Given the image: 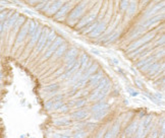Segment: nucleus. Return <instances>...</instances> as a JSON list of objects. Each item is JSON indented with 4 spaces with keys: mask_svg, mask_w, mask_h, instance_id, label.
Listing matches in <instances>:
<instances>
[{
    "mask_svg": "<svg viewBox=\"0 0 165 138\" xmlns=\"http://www.w3.org/2000/svg\"><path fill=\"white\" fill-rule=\"evenodd\" d=\"M87 5H88V0H83L70 11V13L68 14V16L66 18V22L68 25L77 24L78 20H80L81 17L84 15L87 9Z\"/></svg>",
    "mask_w": 165,
    "mask_h": 138,
    "instance_id": "obj_1",
    "label": "nucleus"
},
{
    "mask_svg": "<svg viewBox=\"0 0 165 138\" xmlns=\"http://www.w3.org/2000/svg\"><path fill=\"white\" fill-rule=\"evenodd\" d=\"M101 7V1H99V2H97L94 6H93V8H92V10L90 11V12H88L87 14H85V15H83V16L81 17V19L79 20V22H77V29L78 30H81L84 26H86V25H88L89 23H91V22H93L94 20H96V18H97V16H98V14H99V12H100V8Z\"/></svg>",
    "mask_w": 165,
    "mask_h": 138,
    "instance_id": "obj_2",
    "label": "nucleus"
},
{
    "mask_svg": "<svg viewBox=\"0 0 165 138\" xmlns=\"http://www.w3.org/2000/svg\"><path fill=\"white\" fill-rule=\"evenodd\" d=\"M154 37V34L152 33H147L144 37H141L139 38L138 40L136 41H132L129 45H128V47H127V53H130L132 51H134L136 49L142 47V46H144L145 44H148L150 41H151Z\"/></svg>",
    "mask_w": 165,
    "mask_h": 138,
    "instance_id": "obj_3",
    "label": "nucleus"
},
{
    "mask_svg": "<svg viewBox=\"0 0 165 138\" xmlns=\"http://www.w3.org/2000/svg\"><path fill=\"white\" fill-rule=\"evenodd\" d=\"M50 28L48 26H43V29H42V32H41V35L38 39V42L36 44V52L37 53H40L42 52L43 48H44V46L45 44H46V41H47V38H48V35L50 33Z\"/></svg>",
    "mask_w": 165,
    "mask_h": 138,
    "instance_id": "obj_4",
    "label": "nucleus"
},
{
    "mask_svg": "<svg viewBox=\"0 0 165 138\" xmlns=\"http://www.w3.org/2000/svg\"><path fill=\"white\" fill-rule=\"evenodd\" d=\"M64 42V39L61 37H56V39L54 40V42L52 43V45L50 47L44 52V60L45 59H49L50 57H52V55L54 54V52L57 50V48L60 46L62 43Z\"/></svg>",
    "mask_w": 165,
    "mask_h": 138,
    "instance_id": "obj_5",
    "label": "nucleus"
},
{
    "mask_svg": "<svg viewBox=\"0 0 165 138\" xmlns=\"http://www.w3.org/2000/svg\"><path fill=\"white\" fill-rule=\"evenodd\" d=\"M109 17V16H108ZM107 17V18H108ZM107 18H105L104 20H102V21H100L98 24H97V26L92 30L91 33L89 34V37L90 38H99L104 32H105V29H106V27H107Z\"/></svg>",
    "mask_w": 165,
    "mask_h": 138,
    "instance_id": "obj_6",
    "label": "nucleus"
},
{
    "mask_svg": "<svg viewBox=\"0 0 165 138\" xmlns=\"http://www.w3.org/2000/svg\"><path fill=\"white\" fill-rule=\"evenodd\" d=\"M29 24H30V19L26 20V22L22 25V27L20 28V30L18 32V36H17V39H16V46L21 45L24 42V40L27 38V36H28V29H29Z\"/></svg>",
    "mask_w": 165,
    "mask_h": 138,
    "instance_id": "obj_7",
    "label": "nucleus"
},
{
    "mask_svg": "<svg viewBox=\"0 0 165 138\" xmlns=\"http://www.w3.org/2000/svg\"><path fill=\"white\" fill-rule=\"evenodd\" d=\"M70 8H71V2L66 1L60 8H59V10L54 14V19L58 20V21H61L62 18L67 14V12L70 10Z\"/></svg>",
    "mask_w": 165,
    "mask_h": 138,
    "instance_id": "obj_8",
    "label": "nucleus"
},
{
    "mask_svg": "<svg viewBox=\"0 0 165 138\" xmlns=\"http://www.w3.org/2000/svg\"><path fill=\"white\" fill-rule=\"evenodd\" d=\"M65 2H66L65 0H55V1H53V3L49 6V8L44 13L49 15V16H54V14L59 10V8H60Z\"/></svg>",
    "mask_w": 165,
    "mask_h": 138,
    "instance_id": "obj_9",
    "label": "nucleus"
},
{
    "mask_svg": "<svg viewBox=\"0 0 165 138\" xmlns=\"http://www.w3.org/2000/svg\"><path fill=\"white\" fill-rule=\"evenodd\" d=\"M104 76V71H102V70H100V71H98L97 73H95V74H93V75H91L90 76V78L88 79V83H89V85L91 86V87H96L97 86V84L99 83V81H100V79Z\"/></svg>",
    "mask_w": 165,
    "mask_h": 138,
    "instance_id": "obj_10",
    "label": "nucleus"
},
{
    "mask_svg": "<svg viewBox=\"0 0 165 138\" xmlns=\"http://www.w3.org/2000/svg\"><path fill=\"white\" fill-rule=\"evenodd\" d=\"M163 7H164V1H162V2H161V4H160V3H158L157 5L153 6L152 8H149L147 11H145V13H144V16H146V17H148V18L152 17V16L156 15V14L160 11V9H161V10H163Z\"/></svg>",
    "mask_w": 165,
    "mask_h": 138,
    "instance_id": "obj_11",
    "label": "nucleus"
},
{
    "mask_svg": "<svg viewBox=\"0 0 165 138\" xmlns=\"http://www.w3.org/2000/svg\"><path fill=\"white\" fill-rule=\"evenodd\" d=\"M163 18V13L160 15V14H156V15H154V16H152V17H150V18H148L145 22H143L142 24H141V26H143L144 28H148V27H150L151 25H154L155 23H157V22H159L161 19Z\"/></svg>",
    "mask_w": 165,
    "mask_h": 138,
    "instance_id": "obj_12",
    "label": "nucleus"
},
{
    "mask_svg": "<svg viewBox=\"0 0 165 138\" xmlns=\"http://www.w3.org/2000/svg\"><path fill=\"white\" fill-rule=\"evenodd\" d=\"M42 29H43V26H42L41 24H39V25L37 26L36 30L33 33V35L31 36V39H30V43H29V47H30V48H33V47H35V46H36V44H37V42H38V39H39V37H40V35H41Z\"/></svg>",
    "mask_w": 165,
    "mask_h": 138,
    "instance_id": "obj_13",
    "label": "nucleus"
},
{
    "mask_svg": "<svg viewBox=\"0 0 165 138\" xmlns=\"http://www.w3.org/2000/svg\"><path fill=\"white\" fill-rule=\"evenodd\" d=\"M78 55H79V50L76 47H72L70 49H67V51L65 52L63 61L66 63V62H68V61H70V60H76Z\"/></svg>",
    "mask_w": 165,
    "mask_h": 138,
    "instance_id": "obj_14",
    "label": "nucleus"
},
{
    "mask_svg": "<svg viewBox=\"0 0 165 138\" xmlns=\"http://www.w3.org/2000/svg\"><path fill=\"white\" fill-rule=\"evenodd\" d=\"M67 49H68V44L64 41L59 47L57 48V50L54 52V54L52 55V57H53V59H58V58H60L66 51H67Z\"/></svg>",
    "mask_w": 165,
    "mask_h": 138,
    "instance_id": "obj_15",
    "label": "nucleus"
},
{
    "mask_svg": "<svg viewBox=\"0 0 165 138\" xmlns=\"http://www.w3.org/2000/svg\"><path fill=\"white\" fill-rule=\"evenodd\" d=\"M109 105L106 104L105 102L101 101V102H97L94 106H92L91 108V111L93 113H96V112H99V111H103V110H108L109 109Z\"/></svg>",
    "mask_w": 165,
    "mask_h": 138,
    "instance_id": "obj_16",
    "label": "nucleus"
},
{
    "mask_svg": "<svg viewBox=\"0 0 165 138\" xmlns=\"http://www.w3.org/2000/svg\"><path fill=\"white\" fill-rule=\"evenodd\" d=\"M156 58H155V56H149V57H145V58H143V59H141L139 62L137 63V65H136V67H138V68H141V67H143V66H145V65H148V64H151V63H153V62H156Z\"/></svg>",
    "mask_w": 165,
    "mask_h": 138,
    "instance_id": "obj_17",
    "label": "nucleus"
},
{
    "mask_svg": "<svg viewBox=\"0 0 165 138\" xmlns=\"http://www.w3.org/2000/svg\"><path fill=\"white\" fill-rule=\"evenodd\" d=\"M106 97L104 94H102L101 91H97V90H93L91 94H90L89 100L92 102H101L104 100V98Z\"/></svg>",
    "mask_w": 165,
    "mask_h": 138,
    "instance_id": "obj_18",
    "label": "nucleus"
},
{
    "mask_svg": "<svg viewBox=\"0 0 165 138\" xmlns=\"http://www.w3.org/2000/svg\"><path fill=\"white\" fill-rule=\"evenodd\" d=\"M56 37H57V35H56V33L54 32V30H50V33H49V35H48V38H47V41H46V44H45L44 48H43V50H42L43 53L52 45V43L54 42V40L56 39Z\"/></svg>",
    "mask_w": 165,
    "mask_h": 138,
    "instance_id": "obj_19",
    "label": "nucleus"
},
{
    "mask_svg": "<svg viewBox=\"0 0 165 138\" xmlns=\"http://www.w3.org/2000/svg\"><path fill=\"white\" fill-rule=\"evenodd\" d=\"M26 20H27V17L25 16V15H20V17L18 18V20L16 21V23H14V25L12 26V33H18L19 30H20V28L22 27V25L26 22Z\"/></svg>",
    "mask_w": 165,
    "mask_h": 138,
    "instance_id": "obj_20",
    "label": "nucleus"
},
{
    "mask_svg": "<svg viewBox=\"0 0 165 138\" xmlns=\"http://www.w3.org/2000/svg\"><path fill=\"white\" fill-rule=\"evenodd\" d=\"M53 124L55 126H58V127H61V126H68L71 124V120L67 117H63V118H59V119H56L53 121Z\"/></svg>",
    "mask_w": 165,
    "mask_h": 138,
    "instance_id": "obj_21",
    "label": "nucleus"
},
{
    "mask_svg": "<svg viewBox=\"0 0 165 138\" xmlns=\"http://www.w3.org/2000/svg\"><path fill=\"white\" fill-rule=\"evenodd\" d=\"M138 125H139V123L137 121H133V122H131V123L125 128V130H124V133H125V135L127 136V137H130L134 132H136V130H137V128H138Z\"/></svg>",
    "mask_w": 165,
    "mask_h": 138,
    "instance_id": "obj_22",
    "label": "nucleus"
},
{
    "mask_svg": "<svg viewBox=\"0 0 165 138\" xmlns=\"http://www.w3.org/2000/svg\"><path fill=\"white\" fill-rule=\"evenodd\" d=\"M88 116H89V113L86 110H79L71 114V118H73L74 120H84L88 118Z\"/></svg>",
    "mask_w": 165,
    "mask_h": 138,
    "instance_id": "obj_23",
    "label": "nucleus"
},
{
    "mask_svg": "<svg viewBox=\"0 0 165 138\" xmlns=\"http://www.w3.org/2000/svg\"><path fill=\"white\" fill-rule=\"evenodd\" d=\"M110 83V79L107 77V76H103V77L100 79V81H99V83L97 84V86L95 87V89L94 90H97V91H100L101 89H103L106 85H108Z\"/></svg>",
    "mask_w": 165,
    "mask_h": 138,
    "instance_id": "obj_24",
    "label": "nucleus"
},
{
    "mask_svg": "<svg viewBox=\"0 0 165 138\" xmlns=\"http://www.w3.org/2000/svg\"><path fill=\"white\" fill-rule=\"evenodd\" d=\"M146 32V28H144L143 26H141V25H139V26H137L136 27V29L133 30V32L129 35V39H131V40H134V39H137L139 36H141V35H143L144 33Z\"/></svg>",
    "mask_w": 165,
    "mask_h": 138,
    "instance_id": "obj_25",
    "label": "nucleus"
},
{
    "mask_svg": "<svg viewBox=\"0 0 165 138\" xmlns=\"http://www.w3.org/2000/svg\"><path fill=\"white\" fill-rule=\"evenodd\" d=\"M160 62H153L152 63V65L150 66V68H149V70L147 71L150 75H155V74H158L159 73V68H160Z\"/></svg>",
    "mask_w": 165,
    "mask_h": 138,
    "instance_id": "obj_26",
    "label": "nucleus"
},
{
    "mask_svg": "<svg viewBox=\"0 0 165 138\" xmlns=\"http://www.w3.org/2000/svg\"><path fill=\"white\" fill-rule=\"evenodd\" d=\"M38 25H39V23H38L36 20L30 19V24H29V29H28V36L31 37V36L33 35V33L36 30V28H37Z\"/></svg>",
    "mask_w": 165,
    "mask_h": 138,
    "instance_id": "obj_27",
    "label": "nucleus"
},
{
    "mask_svg": "<svg viewBox=\"0 0 165 138\" xmlns=\"http://www.w3.org/2000/svg\"><path fill=\"white\" fill-rule=\"evenodd\" d=\"M120 32L121 30L120 29H116L115 32H112L107 38H106V41H107V43L108 44H110V43H112V42H114L118 37H119V35H120Z\"/></svg>",
    "mask_w": 165,
    "mask_h": 138,
    "instance_id": "obj_28",
    "label": "nucleus"
},
{
    "mask_svg": "<svg viewBox=\"0 0 165 138\" xmlns=\"http://www.w3.org/2000/svg\"><path fill=\"white\" fill-rule=\"evenodd\" d=\"M119 131H120V123H119V122L117 121V122H115V123L113 124V126H112L111 129H110V132H111L113 138H115V137L118 135Z\"/></svg>",
    "mask_w": 165,
    "mask_h": 138,
    "instance_id": "obj_29",
    "label": "nucleus"
},
{
    "mask_svg": "<svg viewBox=\"0 0 165 138\" xmlns=\"http://www.w3.org/2000/svg\"><path fill=\"white\" fill-rule=\"evenodd\" d=\"M59 89V84L58 83H52V84H49L47 86H45L44 90L46 93H56V91Z\"/></svg>",
    "mask_w": 165,
    "mask_h": 138,
    "instance_id": "obj_30",
    "label": "nucleus"
},
{
    "mask_svg": "<svg viewBox=\"0 0 165 138\" xmlns=\"http://www.w3.org/2000/svg\"><path fill=\"white\" fill-rule=\"evenodd\" d=\"M106 113H107V110H103V111H99V112H96L93 114V119H95L96 121H100L102 120L105 116H106Z\"/></svg>",
    "mask_w": 165,
    "mask_h": 138,
    "instance_id": "obj_31",
    "label": "nucleus"
},
{
    "mask_svg": "<svg viewBox=\"0 0 165 138\" xmlns=\"http://www.w3.org/2000/svg\"><path fill=\"white\" fill-rule=\"evenodd\" d=\"M87 104H88L87 99H80L78 102L74 103V106L73 107H76L77 109H80V108H84L85 106H87Z\"/></svg>",
    "mask_w": 165,
    "mask_h": 138,
    "instance_id": "obj_32",
    "label": "nucleus"
},
{
    "mask_svg": "<svg viewBox=\"0 0 165 138\" xmlns=\"http://www.w3.org/2000/svg\"><path fill=\"white\" fill-rule=\"evenodd\" d=\"M128 5H129L128 0H120V2H119V9H120L121 12H124L126 11Z\"/></svg>",
    "mask_w": 165,
    "mask_h": 138,
    "instance_id": "obj_33",
    "label": "nucleus"
},
{
    "mask_svg": "<svg viewBox=\"0 0 165 138\" xmlns=\"http://www.w3.org/2000/svg\"><path fill=\"white\" fill-rule=\"evenodd\" d=\"M136 10H137V4H136V2L129 3V5H128L127 9H126L127 14H128V15H132L134 12H136Z\"/></svg>",
    "mask_w": 165,
    "mask_h": 138,
    "instance_id": "obj_34",
    "label": "nucleus"
},
{
    "mask_svg": "<svg viewBox=\"0 0 165 138\" xmlns=\"http://www.w3.org/2000/svg\"><path fill=\"white\" fill-rule=\"evenodd\" d=\"M87 137H88V132L84 131L83 129L82 130H78L73 135V138H87Z\"/></svg>",
    "mask_w": 165,
    "mask_h": 138,
    "instance_id": "obj_35",
    "label": "nucleus"
},
{
    "mask_svg": "<svg viewBox=\"0 0 165 138\" xmlns=\"http://www.w3.org/2000/svg\"><path fill=\"white\" fill-rule=\"evenodd\" d=\"M48 1H49V0H40V1L38 2V4H36V5H35L36 9H37V10H42L43 6H44L45 4H46Z\"/></svg>",
    "mask_w": 165,
    "mask_h": 138,
    "instance_id": "obj_36",
    "label": "nucleus"
},
{
    "mask_svg": "<svg viewBox=\"0 0 165 138\" xmlns=\"http://www.w3.org/2000/svg\"><path fill=\"white\" fill-rule=\"evenodd\" d=\"M85 126H86L87 130H90V131H92V130H94V129L96 128L97 124H96V123H93V122H88L87 124H85Z\"/></svg>",
    "mask_w": 165,
    "mask_h": 138,
    "instance_id": "obj_37",
    "label": "nucleus"
},
{
    "mask_svg": "<svg viewBox=\"0 0 165 138\" xmlns=\"http://www.w3.org/2000/svg\"><path fill=\"white\" fill-rule=\"evenodd\" d=\"M68 110H69L68 105H64V104H63V106H61L57 111H58V112H60V113H62V114H64V113H67Z\"/></svg>",
    "mask_w": 165,
    "mask_h": 138,
    "instance_id": "obj_38",
    "label": "nucleus"
},
{
    "mask_svg": "<svg viewBox=\"0 0 165 138\" xmlns=\"http://www.w3.org/2000/svg\"><path fill=\"white\" fill-rule=\"evenodd\" d=\"M53 104H54V102H53L52 100H49V101H47V102H46V104H45V109H46L47 111H50V110H52Z\"/></svg>",
    "mask_w": 165,
    "mask_h": 138,
    "instance_id": "obj_39",
    "label": "nucleus"
},
{
    "mask_svg": "<svg viewBox=\"0 0 165 138\" xmlns=\"http://www.w3.org/2000/svg\"><path fill=\"white\" fill-rule=\"evenodd\" d=\"M61 106H63V103L61 102V101H59V102H55L54 104H53V107H52V110H54V111H57L59 108H60Z\"/></svg>",
    "mask_w": 165,
    "mask_h": 138,
    "instance_id": "obj_40",
    "label": "nucleus"
},
{
    "mask_svg": "<svg viewBox=\"0 0 165 138\" xmlns=\"http://www.w3.org/2000/svg\"><path fill=\"white\" fill-rule=\"evenodd\" d=\"M62 98H63V96H62V95H58V96H55V97H54L53 99H51V100L55 103V102H59V101H61V100H62Z\"/></svg>",
    "mask_w": 165,
    "mask_h": 138,
    "instance_id": "obj_41",
    "label": "nucleus"
},
{
    "mask_svg": "<svg viewBox=\"0 0 165 138\" xmlns=\"http://www.w3.org/2000/svg\"><path fill=\"white\" fill-rule=\"evenodd\" d=\"M149 138H158V131L157 130H154L151 134H150Z\"/></svg>",
    "mask_w": 165,
    "mask_h": 138,
    "instance_id": "obj_42",
    "label": "nucleus"
},
{
    "mask_svg": "<svg viewBox=\"0 0 165 138\" xmlns=\"http://www.w3.org/2000/svg\"><path fill=\"white\" fill-rule=\"evenodd\" d=\"M103 138H113V136H112V134H111L110 130H108L106 133H105V134L103 135Z\"/></svg>",
    "mask_w": 165,
    "mask_h": 138,
    "instance_id": "obj_43",
    "label": "nucleus"
},
{
    "mask_svg": "<svg viewBox=\"0 0 165 138\" xmlns=\"http://www.w3.org/2000/svg\"><path fill=\"white\" fill-rule=\"evenodd\" d=\"M62 73H63V69L61 68V69H59L58 71H56V73L54 74V77H58V76L62 75Z\"/></svg>",
    "mask_w": 165,
    "mask_h": 138,
    "instance_id": "obj_44",
    "label": "nucleus"
},
{
    "mask_svg": "<svg viewBox=\"0 0 165 138\" xmlns=\"http://www.w3.org/2000/svg\"><path fill=\"white\" fill-rule=\"evenodd\" d=\"M96 138H103V129H102V130H100V131L98 132V134H97Z\"/></svg>",
    "mask_w": 165,
    "mask_h": 138,
    "instance_id": "obj_45",
    "label": "nucleus"
},
{
    "mask_svg": "<svg viewBox=\"0 0 165 138\" xmlns=\"http://www.w3.org/2000/svg\"><path fill=\"white\" fill-rule=\"evenodd\" d=\"M134 82H136V84H137V85H138L139 87H141V88L143 87V84L141 83V81H140V80H136V81H134Z\"/></svg>",
    "mask_w": 165,
    "mask_h": 138,
    "instance_id": "obj_46",
    "label": "nucleus"
},
{
    "mask_svg": "<svg viewBox=\"0 0 165 138\" xmlns=\"http://www.w3.org/2000/svg\"><path fill=\"white\" fill-rule=\"evenodd\" d=\"M112 61H113V62H114L115 64H118V61H117L116 59H114V58H113V59H112Z\"/></svg>",
    "mask_w": 165,
    "mask_h": 138,
    "instance_id": "obj_47",
    "label": "nucleus"
},
{
    "mask_svg": "<svg viewBox=\"0 0 165 138\" xmlns=\"http://www.w3.org/2000/svg\"><path fill=\"white\" fill-rule=\"evenodd\" d=\"M149 1H150V0H142L143 3H147V2H149Z\"/></svg>",
    "mask_w": 165,
    "mask_h": 138,
    "instance_id": "obj_48",
    "label": "nucleus"
},
{
    "mask_svg": "<svg viewBox=\"0 0 165 138\" xmlns=\"http://www.w3.org/2000/svg\"><path fill=\"white\" fill-rule=\"evenodd\" d=\"M3 10V7H1V6H0V12H1Z\"/></svg>",
    "mask_w": 165,
    "mask_h": 138,
    "instance_id": "obj_49",
    "label": "nucleus"
},
{
    "mask_svg": "<svg viewBox=\"0 0 165 138\" xmlns=\"http://www.w3.org/2000/svg\"><path fill=\"white\" fill-rule=\"evenodd\" d=\"M0 79H1V72H0Z\"/></svg>",
    "mask_w": 165,
    "mask_h": 138,
    "instance_id": "obj_50",
    "label": "nucleus"
}]
</instances>
